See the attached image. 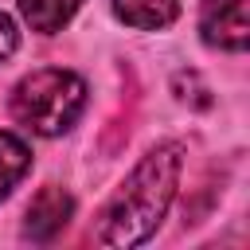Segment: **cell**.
Masks as SVG:
<instances>
[{"instance_id":"1","label":"cell","mask_w":250,"mask_h":250,"mask_svg":"<svg viewBox=\"0 0 250 250\" xmlns=\"http://www.w3.org/2000/svg\"><path fill=\"white\" fill-rule=\"evenodd\" d=\"M180 168H184V145L180 141H164V145L148 148L141 156V164L125 176V184L113 191V199L105 203L94 238L102 246L145 242L160 227V219L168 215V203H172L176 184H180Z\"/></svg>"},{"instance_id":"2","label":"cell","mask_w":250,"mask_h":250,"mask_svg":"<svg viewBox=\"0 0 250 250\" xmlns=\"http://www.w3.org/2000/svg\"><path fill=\"white\" fill-rule=\"evenodd\" d=\"M82 109H86V82L62 66L31 70L12 90V117L39 137L66 133L82 117Z\"/></svg>"},{"instance_id":"3","label":"cell","mask_w":250,"mask_h":250,"mask_svg":"<svg viewBox=\"0 0 250 250\" xmlns=\"http://www.w3.org/2000/svg\"><path fill=\"white\" fill-rule=\"evenodd\" d=\"M199 31H203V43H211L219 51H246V43H250L246 0H203Z\"/></svg>"},{"instance_id":"4","label":"cell","mask_w":250,"mask_h":250,"mask_svg":"<svg viewBox=\"0 0 250 250\" xmlns=\"http://www.w3.org/2000/svg\"><path fill=\"white\" fill-rule=\"evenodd\" d=\"M70 211H74V199H70V191H62V188L47 184V188H43V191H39V195L27 203L23 234H27V238H35V242H47V238H55V234L66 227Z\"/></svg>"},{"instance_id":"5","label":"cell","mask_w":250,"mask_h":250,"mask_svg":"<svg viewBox=\"0 0 250 250\" xmlns=\"http://www.w3.org/2000/svg\"><path fill=\"white\" fill-rule=\"evenodd\" d=\"M113 12L129 27L156 31V27H168L180 16V0H113Z\"/></svg>"},{"instance_id":"6","label":"cell","mask_w":250,"mask_h":250,"mask_svg":"<svg viewBox=\"0 0 250 250\" xmlns=\"http://www.w3.org/2000/svg\"><path fill=\"white\" fill-rule=\"evenodd\" d=\"M82 8V0H20V16L39 35H55L70 23V16Z\"/></svg>"},{"instance_id":"7","label":"cell","mask_w":250,"mask_h":250,"mask_svg":"<svg viewBox=\"0 0 250 250\" xmlns=\"http://www.w3.org/2000/svg\"><path fill=\"white\" fill-rule=\"evenodd\" d=\"M31 168V148L16 133H0V199L27 176Z\"/></svg>"},{"instance_id":"8","label":"cell","mask_w":250,"mask_h":250,"mask_svg":"<svg viewBox=\"0 0 250 250\" xmlns=\"http://www.w3.org/2000/svg\"><path fill=\"white\" fill-rule=\"evenodd\" d=\"M16 47H20V31H16V20L0 12V62H4V59H8Z\"/></svg>"}]
</instances>
